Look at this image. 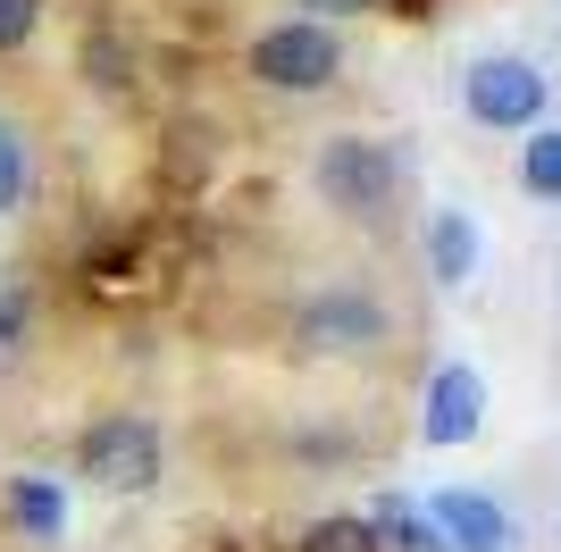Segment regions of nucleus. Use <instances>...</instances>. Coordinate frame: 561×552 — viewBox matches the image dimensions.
I'll return each mask as SVG.
<instances>
[{"mask_svg":"<svg viewBox=\"0 0 561 552\" xmlns=\"http://www.w3.org/2000/svg\"><path fill=\"white\" fill-rule=\"evenodd\" d=\"M43 9H50V0H0V59L43 34Z\"/></svg>","mask_w":561,"mask_h":552,"instance_id":"a211bd4d","label":"nucleus"},{"mask_svg":"<svg viewBox=\"0 0 561 552\" xmlns=\"http://www.w3.org/2000/svg\"><path fill=\"white\" fill-rule=\"evenodd\" d=\"M210 552H234V536H210Z\"/></svg>","mask_w":561,"mask_h":552,"instance_id":"412c9836","label":"nucleus"},{"mask_svg":"<svg viewBox=\"0 0 561 552\" xmlns=\"http://www.w3.org/2000/svg\"><path fill=\"white\" fill-rule=\"evenodd\" d=\"M285 552H386V544H377V528L360 519V510H335V519H310Z\"/></svg>","mask_w":561,"mask_h":552,"instance_id":"4468645a","label":"nucleus"},{"mask_svg":"<svg viewBox=\"0 0 561 552\" xmlns=\"http://www.w3.org/2000/svg\"><path fill=\"white\" fill-rule=\"evenodd\" d=\"M545 101H553L545 68H537V59H512V50L469 59V76H461V110L478 117V126H494V135H528V126H545Z\"/></svg>","mask_w":561,"mask_h":552,"instance_id":"39448f33","label":"nucleus"},{"mask_svg":"<svg viewBox=\"0 0 561 552\" xmlns=\"http://www.w3.org/2000/svg\"><path fill=\"white\" fill-rule=\"evenodd\" d=\"M519 184H528L537 202H561V126H528V142H519Z\"/></svg>","mask_w":561,"mask_h":552,"instance_id":"2eb2a0df","label":"nucleus"},{"mask_svg":"<svg viewBox=\"0 0 561 552\" xmlns=\"http://www.w3.org/2000/svg\"><path fill=\"white\" fill-rule=\"evenodd\" d=\"M427 276L436 285H469L478 276V218L469 209H436L427 218Z\"/></svg>","mask_w":561,"mask_h":552,"instance_id":"1a4fd4ad","label":"nucleus"},{"mask_svg":"<svg viewBox=\"0 0 561 552\" xmlns=\"http://www.w3.org/2000/svg\"><path fill=\"white\" fill-rule=\"evenodd\" d=\"M76 68H84V84H93V92L126 101V92L142 84V50L126 43V34H110V25H93V34H84V50H76Z\"/></svg>","mask_w":561,"mask_h":552,"instance_id":"9d476101","label":"nucleus"},{"mask_svg":"<svg viewBox=\"0 0 561 552\" xmlns=\"http://www.w3.org/2000/svg\"><path fill=\"white\" fill-rule=\"evenodd\" d=\"M302 18H319V25H344V18H369L377 0H294Z\"/></svg>","mask_w":561,"mask_h":552,"instance_id":"6ab92c4d","label":"nucleus"},{"mask_svg":"<svg viewBox=\"0 0 561 552\" xmlns=\"http://www.w3.org/2000/svg\"><path fill=\"white\" fill-rule=\"evenodd\" d=\"M0 519H9L25 544H59V536H68V485L18 469V478H0Z\"/></svg>","mask_w":561,"mask_h":552,"instance_id":"6e6552de","label":"nucleus"},{"mask_svg":"<svg viewBox=\"0 0 561 552\" xmlns=\"http://www.w3.org/2000/svg\"><path fill=\"white\" fill-rule=\"evenodd\" d=\"M76 478L93 485V494H151V485L168 478L160 418H142V411L84 418V436H76Z\"/></svg>","mask_w":561,"mask_h":552,"instance_id":"f03ea898","label":"nucleus"},{"mask_svg":"<svg viewBox=\"0 0 561 552\" xmlns=\"http://www.w3.org/2000/svg\"><path fill=\"white\" fill-rule=\"evenodd\" d=\"M25 335H34V294L9 276L0 285V352H25Z\"/></svg>","mask_w":561,"mask_h":552,"instance_id":"f3484780","label":"nucleus"},{"mask_svg":"<svg viewBox=\"0 0 561 552\" xmlns=\"http://www.w3.org/2000/svg\"><path fill=\"white\" fill-rule=\"evenodd\" d=\"M243 76L260 92H285V101H310V92L344 84V34L319 18H277L243 43Z\"/></svg>","mask_w":561,"mask_h":552,"instance_id":"f257e3e1","label":"nucleus"},{"mask_svg":"<svg viewBox=\"0 0 561 552\" xmlns=\"http://www.w3.org/2000/svg\"><path fill=\"white\" fill-rule=\"evenodd\" d=\"M427 519H436L445 552H512V510L494 503V494L445 485V494H427Z\"/></svg>","mask_w":561,"mask_h":552,"instance_id":"0eeeda50","label":"nucleus"},{"mask_svg":"<svg viewBox=\"0 0 561 552\" xmlns=\"http://www.w3.org/2000/svg\"><path fill=\"white\" fill-rule=\"evenodd\" d=\"M386 335H394V319L369 285H319L294 310V352L302 360H369V352H386Z\"/></svg>","mask_w":561,"mask_h":552,"instance_id":"20e7f679","label":"nucleus"},{"mask_svg":"<svg viewBox=\"0 0 561 552\" xmlns=\"http://www.w3.org/2000/svg\"><path fill=\"white\" fill-rule=\"evenodd\" d=\"M360 519L377 528V544H386V552H445V536H436L427 503H411V494H377Z\"/></svg>","mask_w":561,"mask_h":552,"instance_id":"f8f14e48","label":"nucleus"},{"mask_svg":"<svg viewBox=\"0 0 561 552\" xmlns=\"http://www.w3.org/2000/svg\"><path fill=\"white\" fill-rule=\"evenodd\" d=\"M310 184H319V202L335 218H386L402 193V151L386 135H328L319 142V160H310Z\"/></svg>","mask_w":561,"mask_h":552,"instance_id":"7ed1b4c3","label":"nucleus"},{"mask_svg":"<svg viewBox=\"0 0 561 552\" xmlns=\"http://www.w3.org/2000/svg\"><path fill=\"white\" fill-rule=\"evenodd\" d=\"M34 202V142L18 117H0V218H18Z\"/></svg>","mask_w":561,"mask_h":552,"instance_id":"ddd939ff","label":"nucleus"},{"mask_svg":"<svg viewBox=\"0 0 561 552\" xmlns=\"http://www.w3.org/2000/svg\"><path fill=\"white\" fill-rule=\"evenodd\" d=\"M76 276H84L93 294H135V276H142V234H135V227H110L101 243H84Z\"/></svg>","mask_w":561,"mask_h":552,"instance_id":"9b49d317","label":"nucleus"},{"mask_svg":"<svg viewBox=\"0 0 561 552\" xmlns=\"http://www.w3.org/2000/svg\"><path fill=\"white\" fill-rule=\"evenodd\" d=\"M478 427H486V377L469 360H445L427 377V393H420V444L453 452V444H469Z\"/></svg>","mask_w":561,"mask_h":552,"instance_id":"423d86ee","label":"nucleus"},{"mask_svg":"<svg viewBox=\"0 0 561 552\" xmlns=\"http://www.w3.org/2000/svg\"><path fill=\"white\" fill-rule=\"evenodd\" d=\"M377 9H386V18H402V25H427L445 0H377Z\"/></svg>","mask_w":561,"mask_h":552,"instance_id":"aec40b11","label":"nucleus"},{"mask_svg":"<svg viewBox=\"0 0 561 552\" xmlns=\"http://www.w3.org/2000/svg\"><path fill=\"white\" fill-rule=\"evenodd\" d=\"M160 168H168V184H202L218 168V151H210V126L193 135V126H168V151H160Z\"/></svg>","mask_w":561,"mask_h":552,"instance_id":"dca6fc26","label":"nucleus"}]
</instances>
